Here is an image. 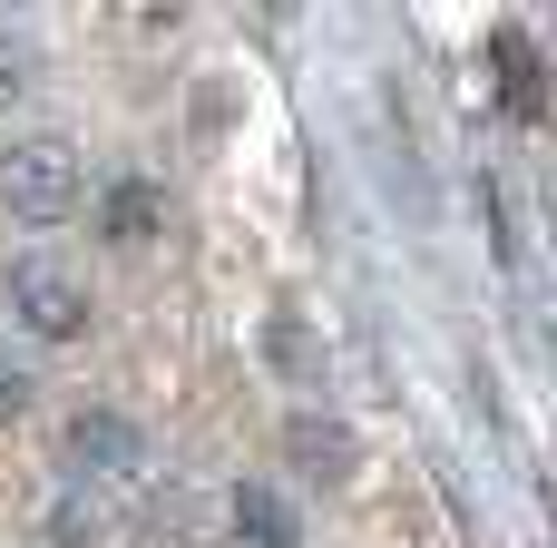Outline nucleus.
<instances>
[{"instance_id":"obj_2","label":"nucleus","mask_w":557,"mask_h":548,"mask_svg":"<svg viewBox=\"0 0 557 548\" xmlns=\"http://www.w3.org/2000/svg\"><path fill=\"white\" fill-rule=\"evenodd\" d=\"M59 461L88 480V500H98V490H137V480H147V431H137L127 412H69Z\"/></svg>"},{"instance_id":"obj_6","label":"nucleus","mask_w":557,"mask_h":548,"mask_svg":"<svg viewBox=\"0 0 557 548\" xmlns=\"http://www.w3.org/2000/svg\"><path fill=\"white\" fill-rule=\"evenodd\" d=\"M39 539H49V548H98V539H108V520H98L88 490H59V500L39 510Z\"/></svg>"},{"instance_id":"obj_8","label":"nucleus","mask_w":557,"mask_h":548,"mask_svg":"<svg viewBox=\"0 0 557 548\" xmlns=\"http://www.w3.org/2000/svg\"><path fill=\"white\" fill-rule=\"evenodd\" d=\"M20 412H29V373H20V363H10V353H0V431H10V422H20Z\"/></svg>"},{"instance_id":"obj_9","label":"nucleus","mask_w":557,"mask_h":548,"mask_svg":"<svg viewBox=\"0 0 557 548\" xmlns=\"http://www.w3.org/2000/svg\"><path fill=\"white\" fill-rule=\"evenodd\" d=\"M20 78H29V49H20V39H0V88H20Z\"/></svg>"},{"instance_id":"obj_5","label":"nucleus","mask_w":557,"mask_h":548,"mask_svg":"<svg viewBox=\"0 0 557 548\" xmlns=\"http://www.w3.org/2000/svg\"><path fill=\"white\" fill-rule=\"evenodd\" d=\"M98 226H108V235H127V245H137V235H157V226H166V186H157V176H117V186H108V206H98Z\"/></svg>"},{"instance_id":"obj_4","label":"nucleus","mask_w":557,"mask_h":548,"mask_svg":"<svg viewBox=\"0 0 557 548\" xmlns=\"http://www.w3.org/2000/svg\"><path fill=\"white\" fill-rule=\"evenodd\" d=\"M225 539L235 548H304V520L284 510V490H235L225 500Z\"/></svg>"},{"instance_id":"obj_1","label":"nucleus","mask_w":557,"mask_h":548,"mask_svg":"<svg viewBox=\"0 0 557 548\" xmlns=\"http://www.w3.org/2000/svg\"><path fill=\"white\" fill-rule=\"evenodd\" d=\"M78 196H88V167H78L69 137H20V147H0V206H10L20 226H69Z\"/></svg>"},{"instance_id":"obj_3","label":"nucleus","mask_w":557,"mask_h":548,"mask_svg":"<svg viewBox=\"0 0 557 548\" xmlns=\"http://www.w3.org/2000/svg\"><path fill=\"white\" fill-rule=\"evenodd\" d=\"M0 294H10V324H20L29 343H78V333H88V294H78V275H69V265H49V255L10 265V275H0Z\"/></svg>"},{"instance_id":"obj_7","label":"nucleus","mask_w":557,"mask_h":548,"mask_svg":"<svg viewBox=\"0 0 557 548\" xmlns=\"http://www.w3.org/2000/svg\"><path fill=\"white\" fill-rule=\"evenodd\" d=\"M294 461H304V471H323V480H343V471H352L343 422H294Z\"/></svg>"}]
</instances>
